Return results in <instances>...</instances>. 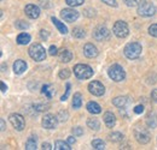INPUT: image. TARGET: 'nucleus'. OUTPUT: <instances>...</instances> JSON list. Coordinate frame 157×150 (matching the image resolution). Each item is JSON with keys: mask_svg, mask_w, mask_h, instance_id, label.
Listing matches in <instances>:
<instances>
[{"mask_svg": "<svg viewBox=\"0 0 157 150\" xmlns=\"http://www.w3.org/2000/svg\"><path fill=\"white\" fill-rule=\"evenodd\" d=\"M40 36H41V38L46 40V38H48V33H47L46 30H41V31H40Z\"/></svg>", "mask_w": 157, "mask_h": 150, "instance_id": "37998d69", "label": "nucleus"}, {"mask_svg": "<svg viewBox=\"0 0 157 150\" xmlns=\"http://www.w3.org/2000/svg\"><path fill=\"white\" fill-rule=\"evenodd\" d=\"M58 56L62 62H69L73 59V53L69 49H63L58 53Z\"/></svg>", "mask_w": 157, "mask_h": 150, "instance_id": "a211bd4d", "label": "nucleus"}, {"mask_svg": "<svg viewBox=\"0 0 157 150\" xmlns=\"http://www.w3.org/2000/svg\"><path fill=\"white\" fill-rule=\"evenodd\" d=\"M92 147L97 150H103L105 148V143L101 139H93L92 141Z\"/></svg>", "mask_w": 157, "mask_h": 150, "instance_id": "cd10ccee", "label": "nucleus"}, {"mask_svg": "<svg viewBox=\"0 0 157 150\" xmlns=\"http://www.w3.org/2000/svg\"><path fill=\"white\" fill-rule=\"evenodd\" d=\"M55 149L56 150H70V145L69 143L64 142V141H56L55 142Z\"/></svg>", "mask_w": 157, "mask_h": 150, "instance_id": "b1692460", "label": "nucleus"}, {"mask_svg": "<svg viewBox=\"0 0 157 150\" xmlns=\"http://www.w3.org/2000/svg\"><path fill=\"white\" fill-rule=\"evenodd\" d=\"M68 143H69V144H74V143H75V138H74L73 136L68 137Z\"/></svg>", "mask_w": 157, "mask_h": 150, "instance_id": "a18cd8bd", "label": "nucleus"}, {"mask_svg": "<svg viewBox=\"0 0 157 150\" xmlns=\"http://www.w3.org/2000/svg\"><path fill=\"white\" fill-rule=\"evenodd\" d=\"M30 35L27 34V33H22L17 36V43L18 45H27L30 42Z\"/></svg>", "mask_w": 157, "mask_h": 150, "instance_id": "4be33fe9", "label": "nucleus"}, {"mask_svg": "<svg viewBox=\"0 0 157 150\" xmlns=\"http://www.w3.org/2000/svg\"><path fill=\"white\" fill-rule=\"evenodd\" d=\"M113 31H114V34H115L118 38H127L128 34H129V28H128V25H127L126 22H123V20H117V22L114 24Z\"/></svg>", "mask_w": 157, "mask_h": 150, "instance_id": "423d86ee", "label": "nucleus"}, {"mask_svg": "<svg viewBox=\"0 0 157 150\" xmlns=\"http://www.w3.org/2000/svg\"><path fill=\"white\" fill-rule=\"evenodd\" d=\"M71 132H73V134H74V136H82V134H83V130H82L80 126L73 127Z\"/></svg>", "mask_w": 157, "mask_h": 150, "instance_id": "e433bc0d", "label": "nucleus"}, {"mask_svg": "<svg viewBox=\"0 0 157 150\" xmlns=\"http://www.w3.org/2000/svg\"><path fill=\"white\" fill-rule=\"evenodd\" d=\"M88 91L92 95H94V96H101L105 93V88L100 82L93 80V82H91L88 84Z\"/></svg>", "mask_w": 157, "mask_h": 150, "instance_id": "9d476101", "label": "nucleus"}, {"mask_svg": "<svg viewBox=\"0 0 157 150\" xmlns=\"http://www.w3.org/2000/svg\"><path fill=\"white\" fill-rule=\"evenodd\" d=\"M109 138H110V141L111 142H122L123 141V134L122 133H120V132H113V133H110L109 134Z\"/></svg>", "mask_w": 157, "mask_h": 150, "instance_id": "bb28decb", "label": "nucleus"}, {"mask_svg": "<svg viewBox=\"0 0 157 150\" xmlns=\"http://www.w3.org/2000/svg\"><path fill=\"white\" fill-rule=\"evenodd\" d=\"M33 107H34V111L36 109L38 112H44V111H47L48 105H45V103H36V105H34Z\"/></svg>", "mask_w": 157, "mask_h": 150, "instance_id": "7c9ffc66", "label": "nucleus"}, {"mask_svg": "<svg viewBox=\"0 0 157 150\" xmlns=\"http://www.w3.org/2000/svg\"><path fill=\"white\" fill-rule=\"evenodd\" d=\"M24 12L30 19H36L40 16V9L34 4H28L24 9Z\"/></svg>", "mask_w": 157, "mask_h": 150, "instance_id": "ddd939ff", "label": "nucleus"}, {"mask_svg": "<svg viewBox=\"0 0 157 150\" xmlns=\"http://www.w3.org/2000/svg\"><path fill=\"white\" fill-rule=\"evenodd\" d=\"M42 149L50 150V149H52V147H51V144H50V143H42Z\"/></svg>", "mask_w": 157, "mask_h": 150, "instance_id": "c03bdc74", "label": "nucleus"}, {"mask_svg": "<svg viewBox=\"0 0 157 150\" xmlns=\"http://www.w3.org/2000/svg\"><path fill=\"white\" fill-rule=\"evenodd\" d=\"M48 53H50V55H57L58 54V48L56 46H51L50 49H48Z\"/></svg>", "mask_w": 157, "mask_h": 150, "instance_id": "58836bf2", "label": "nucleus"}, {"mask_svg": "<svg viewBox=\"0 0 157 150\" xmlns=\"http://www.w3.org/2000/svg\"><path fill=\"white\" fill-rule=\"evenodd\" d=\"M15 27H16L17 29H21V30H24V29H28L29 24H28L27 22H24V20H17V22L15 23Z\"/></svg>", "mask_w": 157, "mask_h": 150, "instance_id": "c756f323", "label": "nucleus"}, {"mask_svg": "<svg viewBox=\"0 0 157 150\" xmlns=\"http://www.w3.org/2000/svg\"><path fill=\"white\" fill-rule=\"evenodd\" d=\"M81 106H82V96L80 93H76L74 95V98H73V107L75 109H78Z\"/></svg>", "mask_w": 157, "mask_h": 150, "instance_id": "393cba45", "label": "nucleus"}, {"mask_svg": "<svg viewBox=\"0 0 157 150\" xmlns=\"http://www.w3.org/2000/svg\"><path fill=\"white\" fill-rule=\"evenodd\" d=\"M87 111L90 113H92V114H99V113L101 112V107L99 106L97 102H88L87 103Z\"/></svg>", "mask_w": 157, "mask_h": 150, "instance_id": "6ab92c4d", "label": "nucleus"}, {"mask_svg": "<svg viewBox=\"0 0 157 150\" xmlns=\"http://www.w3.org/2000/svg\"><path fill=\"white\" fill-rule=\"evenodd\" d=\"M87 126L94 131H98L100 129V123L98 121V119H94V118H91L87 120Z\"/></svg>", "mask_w": 157, "mask_h": 150, "instance_id": "5701e85b", "label": "nucleus"}, {"mask_svg": "<svg viewBox=\"0 0 157 150\" xmlns=\"http://www.w3.org/2000/svg\"><path fill=\"white\" fill-rule=\"evenodd\" d=\"M69 6H80L83 4L85 0H65Z\"/></svg>", "mask_w": 157, "mask_h": 150, "instance_id": "72a5a7b5", "label": "nucleus"}, {"mask_svg": "<svg viewBox=\"0 0 157 150\" xmlns=\"http://www.w3.org/2000/svg\"><path fill=\"white\" fill-rule=\"evenodd\" d=\"M27 70V64L23 60H16L13 64V71L16 75H21Z\"/></svg>", "mask_w": 157, "mask_h": 150, "instance_id": "dca6fc26", "label": "nucleus"}, {"mask_svg": "<svg viewBox=\"0 0 157 150\" xmlns=\"http://www.w3.org/2000/svg\"><path fill=\"white\" fill-rule=\"evenodd\" d=\"M103 119H104L105 125H106L109 129H113V127L115 126V124H116V118H115V115L111 112H105Z\"/></svg>", "mask_w": 157, "mask_h": 150, "instance_id": "2eb2a0df", "label": "nucleus"}, {"mask_svg": "<svg viewBox=\"0 0 157 150\" xmlns=\"http://www.w3.org/2000/svg\"><path fill=\"white\" fill-rule=\"evenodd\" d=\"M25 149L28 150H34L36 149V137H29V139L25 143Z\"/></svg>", "mask_w": 157, "mask_h": 150, "instance_id": "a878e982", "label": "nucleus"}, {"mask_svg": "<svg viewBox=\"0 0 157 150\" xmlns=\"http://www.w3.org/2000/svg\"><path fill=\"white\" fill-rule=\"evenodd\" d=\"M149 34L154 38H157V24H152L149 27Z\"/></svg>", "mask_w": 157, "mask_h": 150, "instance_id": "f704fd0d", "label": "nucleus"}, {"mask_svg": "<svg viewBox=\"0 0 157 150\" xmlns=\"http://www.w3.org/2000/svg\"><path fill=\"white\" fill-rule=\"evenodd\" d=\"M146 124L150 129H155L157 126V114L154 112H150L146 116Z\"/></svg>", "mask_w": 157, "mask_h": 150, "instance_id": "f3484780", "label": "nucleus"}, {"mask_svg": "<svg viewBox=\"0 0 157 150\" xmlns=\"http://www.w3.org/2000/svg\"><path fill=\"white\" fill-rule=\"evenodd\" d=\"M123 1H124V4H126L127 6H129V7L138 6L139 2H140V0H123Z\"/></svg>", "mask_w": 157, "mask_h": 150, "instance_id": "c9c22d12", "label": "nucleus"}, {"mask_svg": "<svg viewBox=\"0 0 157 150\" xmlns=\"http://www.w3.org/2000/svg\"><path fill=\"white\" fill-rule=\"evenodd\" d=\"M6 90H7V87L5 85L4 82H1V91H2V93H6Z\"/></svg>", "mask_w": 157, "mask_h": 150, "instance_id": "49530a36", "label": "nucleus"}, {"mask_svg": "<svg viewBox=\"0 0 157 150\" xmlns=\"http://www.w3.org/2000/svg\"><path fill=\"white\" fill-rule=\"evenodd\" d=\"M103 2H105L106 5H109V6H113V7H116L117 6V2H116V0H101Z\"/></svg>", "mask_w": 157, "mask_h": 150, "instance_id": "ea45409f", "label": "nucleus"}, {"mask_svg": "<svg viewBox=\"0 0 157 150\" xmlns=\"http://www.w3.org/2000/svg\"><path fill=\"white\" fill-rule=\"evenodd\" d=\"M69 93H70V84L67 83V90H65V94L60 97V100H62V101H65V100L68 98V96H69Z\"/></svg>", "mask_w": 157, "mask_h": 150, "instance_id": "4c0bfd02", "label": "nucleus"}, {"mask_svg": "<svg viewBox=\"0 0 157 150\" xmlns=\"http://www.w3.org/2000/svg\"><path fill=\"white\" fill-rule=\"evenodd\" d=\"M151 98H152V101L157 103V89L155 90H152V93H151Z\"/></svg>", "mask_w": 157, "mask_h": 150, "instance_id": "79ce46f5", "label": "nucleus"}, {"mask_svg": "<svg viewBox=\"0 0 157 150\" xmlns=\"http://www.w3.org/2000/svg\"><path fill=\"white\" fill-rule=\"evenodd\" d=\"M144 112V107L143 106H136L134 107V113H137V114H141V113Z\"/></svg>", "mask_w": 157, "mask_h": 150, "instance_id": "a19ab883", "label": "nucleus"}, {"mask_svg": "<svg viewBox=\"0 0 157 150\" xmlns=\"http://www.w3.org/2000/svg\"><path fill=\"white\" fill-rule=\"evenodd\" d=\"M60 16H62V18L64 19L65 22L73 23V22H75L78 18V12L75 11V10H73V9H64V10H62Z\"/></svg>", "mask_w": 157, "mask_h": 150, "instance_id": "9b49d317", "label": "nucleus"}, {"mask_svg": "<svg viewBox=\"0 0 157 150\" xmlns=\"http://www.w3.org/2000/svg\"><path fill=\"white\" fill-rule=\"evenodd\" d=\"M127 102H128V100H127V97H124V96H118V97H115V98L113 100L114 106H116L118 108L124 107V106L127 105Z\"/></svg>", "mask_w": 157, "mask_h": 150, "instance_id": "aec40b11", "label": "nucleus"}, {"mask_svg": "<svg viewBox=\"0 0 157 150\" xmlns=\"http://www.w3.org/2000/svg\"><path fill=\"white\" fill-rule=\"evenodd\" d=\"M93 38L97 41H105L110 38V31L106 27H97L93 30Z\"/></svg>", "mask_w": 157, "mask_h": 150, "instance_id": "1a4fd4ad", "label": "nucleus"}, {"mask_svg": "<svg viewBox=\"0 0 157 150\" xmlns=\"http://www.w3.org/2000/svg\"><path fill=\"white\" fill-rule=\"evenodd\" d=\"M41 93L44 95H46L47 98H51V97H52V93H51V90H50V85H44Z\"/></svg>", "mask_w": 157, "mask_h": 150, "instance_id": "473e14b6", "label": "nucleus"}, {"mask_svg": "<svg viewBox=\"0 0 157 150\" xmlns=\"http://www.w3.org/2000/svg\"><path fill=\"white\" fill-rule=\"evenodd\" d=\"M137 12L141 17H151L156 13V7L149 1L140 0L139 5L137 6Z\"/></svg>", "mask_w": 157, "mask_h": 150, "instance_id": "f257e3e1", "label": "nucleus"}, {"mask_svg": "<svg viewBox=\"0 0 157 150\" xmlns=\"http://www.w3.org/2000/svg\"><path fill=\"white\" fill-rule=\"evenodd\" d=\"M93 69L88 65H85V64H78L75 67H74V73L78 77V79H88L93 76Z\"/></svg>", "mask_w": 157, "mask_h": 150, "instance_id": "7ed1b4c3", "label": "nucleus"}, {"mask_svg": "<svg viewBox=\"0 0 157 150\" xmlns=\"http://www.w3.org/2000/svg\"><path fill=\"white\" fill-rule=\"evenodd\" d=\"M4 130H5V120L1 119V131H4Z\"/></svg>", "mask_w": 157, "mask_h": 150, "instance_id": "de8ad7c7", "label": "nucleus"}, {"mask_svg": "<svg viewBox=\"0 0 157 150\" xmlns=\"http://www.w3.org/2000/svg\"><path fill=\"white\" fill-rule=\"evenodd\" d=\"M9 119H10V121H11L12 126H13L17 131H22V130L24 129V126H25V120H24V118H23L21 114L13 113V114H11V115L9 116Z\"/></svg>", "mask_w": 157, "mask_h": 150, "instance_id": "6e6552de", "label": "nucleus"}, {"mask_svg": "<svg viewBox=\"0 0 157 150\" xmlns=\"http://www.w3.org/2000/svg\"><path fill=\"white\" fill-rule=\"evenodd\" d=\"M83 54L85 56L92 59V58H96L98 55V49L93 43H86L83 47Z\"/></svg>", "mask_w": 157, "mask_h": 150, "instance_id": "4468645a", "label": "nucleus"}, {"mask_svg": "<svg viewBox=\"0 0 157 150\" xmlns=\"http://www.w3.org/2000/svg\"><path fill=\"white\" fill-rule=\"evenodd\" d=\"M134 133H136V138H137V141L139 143L146 144V143L150 142L151 136H150V132L147 131L146 129H137Z\"/></svg>", "mask_w": 157, "mask_h": 150, "instance_id": "f8f14e48", "label": "nucleus"}, {"mask_svg": "<svg viewBox=\"0 0 157 150\" xmlns=\"http://www.w3.org/2000/svg\"><path fill=\"white\" fill-rule=\"evenodd\" d=\"M73 36L76 38H85V31H83L81 28H75V29L73 30Z\"/></svg>", "mask_w": 157, "mask_h": 150, "instance_id": "c85d7f7f", "label": "nucleus"}, {"mask_svg": "<svg viewBox=\"0 0 157 150\" xmlns=\"http://www.w3.org/2000/svg\"><path fill=\"white\" fill-rule=\"evenodd\" d=\"M28 52H29L30 58L34 59L35 61H42V60H45V58H46V51H45V48H44L40 43H34V45H32V46L29 47Z\"/></svg>", "mask_w": 157, "mask_h": 150, "instance_id": "20e7f679", "label": "nucleus"}, {"mask_svg": "<svg viewBox=\"0 0 157 150\" xmlns=\"http://www.w3.org/2000/svg\"><path fill=\"white\" fill-rule=\"evenodd\" d=\"M69 77H70V71H69L68 69L59 71V78H62V79H68Z\"/></svg>", "mask_w": 157, "mask_h": 150, "instance_id": "2f4dec72", "label": "nucleus"}, {"mask_svg": "<svg viewBox=\"0 0 157 150\" xmlns=\"http://www.w3.org/2000/svg\"><path fill=\"white\" fill-rule=\"evenodd\" d=\"M51 20H52V22H53V24L57 27V29L59 30V33H60V34L65 35V34L68 33V29H67V27H65V25H64V24H63L60 20H58V19L55 18V17H52V18H51Z\"/></svg>", "mask_w": 157, "mask_h": 150, "instance_id": "412c9836", "label": "nucleus"}, {"mask_svg": "<svg viewBox=\"0 0 157 150\" xmlns=\"http://www.w3.org/2000/svg\"><path fill=\"white\" fill-rule=\"evenodd\" d=\"M108 75L109 77L114 80V82H122L126 78V72L122 69V66H120L117 64H114L109 67L108 70Z\"/></svg>", "mask_w": 157, "mask_h": 150, "instance_id": "39448f33", "label": "nucleus"}, {"mask_svg": "<svg viewBox=\"0 0 157 150\" xmlns=\"http://www.w3.org/2000/svg\"><path fill=\"white\" fill-rule=\"evenodd\" d=\"M42 127L44 129H47V130H53L56 129L57 124H58V118L55 116L53 114H46L44 118H42Z\"/></svg>", "mask_w": 157, "mask_h": 150, "instance_id": "0eeeda50", "label": "nucleus"}, {"mask_svg": "<svg viewBox=\"0 0 157 150\" xmlns=\"http://www.w3.org/2000/svg\"><path fill=\"white\" fill-rule=\"evenodd\" d=\"M123 53H124V55L127 56L128 59H131V60L137 59L141 54V45L139 42H131V43H128L124 47Z\"/></svg>", "mask_w": 157, "mask_h": 150, "instance_id": "f03ea898", "label": "nucleus"}]
</instances>
